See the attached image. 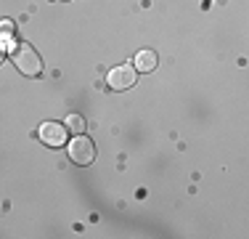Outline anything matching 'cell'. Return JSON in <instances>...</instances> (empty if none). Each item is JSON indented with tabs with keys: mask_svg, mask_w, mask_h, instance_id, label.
<instances>
[{
	"mask_svg": "<svg viewBox=\"0 0 249 239\" xmlns=\"http://www.w3.org/2000/svg\"><path fill=\"white\" fill-rule=\"evenodd\" d=\"M11 56H14L16 69H19L24 77H40L43 75V59H40V53L29 43H16Z\"/></svg>",
	"mask_w": 249,
	"mask_h": 239,
	"instance_id": "cell-1",
	"label": "cell"
},
{
	"mask_svg": "<svg viewBox=\"0 0 249 239\" xmlns=\"http://www.w3.org/2000/svg\"><path fill=\"white\" fill-rule=\"evenodd\" d=\"M69 159H72L74 165H90L93 159H96V146H93V141L90 139H85V136H77V139H72L69 141Z\"/></svg>",
	"mask_w": 249,
	"mask_h": 239,
	"instance_id": "cell-2",
	"label": "cell"
},
{
	"mask_svg": "<svg viewBox=\"0 0 249 239\" xmlns=\"http://www.w3.org/2000/svg\"><path fill=\"white\" fill-rule=\"evenodd\" d=\"M138 80V69L130 67V64H122V67H114L106 75V82H109L111 91H127V88L135 85Z\"/></svg>",
	"mask_w": 249,
	"mask_h": 239,
	"instance_id": "cell-3",
	"label": "cell"
},
{
	"mask_svg": "<svg viewBox=\"0 0 249 239\" xmlns=\"http://www.w3.org/2000/svg\"><path fill=\"white\" fill-rule=\"evenodd\" d=\"M37 139L45 143V146L51 149H58L64 146V141H67V125L61 122H43L37 130Z\"/></svg>",
	"mask_w": 249,
	"mask_h": 239,
	"instance_id": "cell-4",
	"label": "cell"
},
{
	"mask_svg": "<svg viewBox=\"0 0 249 239\" xmlns=\"http://www.w3.org/2000/svg\"><path fill=\"white\" fill-rule=\"evenodd\" d=\"M154 67H157V53L154 51H141L135 56V69L138 72H151Z\"/></svg>",
	"mask_w": 249,
	"mask_h": 239,
	"instance_id": "cell-5",
	"label": "cell"
},
{
	"mask_svg": "<svg viewBox=\"0 0 249 239\" xmlns=\"http://www.w3.org/2000/svg\"><path fill=\"white\" fill-rule=\"evenodd\" d=\"M64 125H67V130H74V133H82V130H85V120L80 115H69Z\"/></svg>",
	"mask_w": 249,
	"mask_h": 239,
	"instance_id": "cell-6",
	"label": "cell"
},
{
	"mask_svg": "<svg viewBox=\"0 0 249 239\" xmlns=\"http://www.w3.org/2000/svg\"><path fill=\"white\" fill-rule=\"evenodd\" d=\"M14 35H16L14 21H0V43H3V40H11Z\"/></svg>",
	"mask_w": 249,
	"mask_h": 239,
	"instance_id": "cell-7",
	"label": "cell"
},
{
	"mask_svg": "<svg viewBox=\"0 0 249 239\" xmlns=\"http://www.w3.org/2000/svg\"><path fill=\"white\" fill-rule=\"evenodd\" d=\"M3 56H5V48H3V43H0V61H3Z\"/></svg>",
	"mask_w": 249,
	"mask_h": 239,
	"instance_id": "cell-8",
	"label": "cell"
}]
</instances>
